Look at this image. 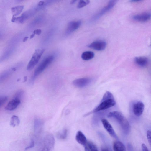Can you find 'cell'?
Instances as JSON below:
<instances>
[{
	"mask_svg": "<svg viewBox=\"0 0 151 151\" xmlns=\"http://www.w3.org/2000/svg\"><path fill=\"white\" fill-rule=\"evenodd\" d=\"M107 117L115 119L125 134H128L130 133L131 127L129 123L121 112L118 111L111 112L108 114Z\"/></svg>",
	"mask_w": 151,
	"mask_h": 151,
	"instance_id": "obj_1",
	"label": "cell"
},
{
	"mask_svg": "<svg viewBox=\"0 0 151 151\" xmlns=\"http://www.w3.org/2000/svg\"><path fill=\"white\" fill-rule=\"evenodd\" d=\"M116 104V102L112 94L109 91L104 95L99 104L92 112L94 113L105 110L112 107Z\"/></svg>",
	"mask_w": 151,
	"mask_h": 151,
	"instance_id": "obj_2",
	"label": "cell"
},
{
	"mask_svg": "<svg viewBox=\"0 0 151 151\" xmlns=\"http://www.w3.org/2000/svg\"><path fill=\"white\" fill-rule=\"evenodd\" d=\"M54 57L51 55L44 59L35 70L31 81L33 83L36 77L42 72L53 61Z\"/></svg>",
	"mask_w": 151,
	"mask_h": 151,
	"instance_id": "obj_3",
	"label": "cell"
},
{
	"mask_svg": "<svg viewBox=\"0 0 151 151\" xmlns=\"http://www.w3.org/2000/svg\"><path fill=\"white\" fill-rule=\"evenodd\" d=\"M45 51V49L43 48L35 50L32 58L27 65V70H31L34 67L38 62Z\"/></svg>",
	"mask_w": 151,
	"mask_h": 151,
	"instance_id": "obj_4",
	"label": "cell"
},
{
	"mask_svg": "<svg viewBox=\"0 0 151 151\" xmlns=\"http://www.w3.org/2000/svg\"><path fill=\"white\" fill-rule=\"evenodd\" d=\"M116 1V0L110 1L107 5L103 7L99 12L93 17L91 21H94L97 20L104 14L109 11L113 7Z\"/></svg>",
	"mask_w": 151,
	"mask_h": 151,
	"instance_id": "obj_5",
	"label": "cell"
},
{
	"mask_svg": "<svg viewBox=\"0 0 151 151\" xmlns=\"http://www.w3.org/2000/svg\"><path fill=\"white\" fill-rule=\"evenodd\" d=\"M106 46V42L102 40L95 41L89 45L88 47L97 51L104 50Z\"/></svg>",
	"mask_w": 151,
	"mask_h": 151,
	"instance_id": "obj_6",
	"label": "cell"
},
{
	"mask_svg": "<svg viewBox=\"0 0 151 151\" xmlns=\"http://www.w3.org/2000/svg\"><path fill=\"white\" fill-rule=\"evenodd\" d=\"M101 121L104 127L109 134L112 137L115 139H118L116 134L108 120L106 119H102Z\"/></svg>",
	"mask_w": 151,
	"mask_h": 151,
	"instance_id": "obj_7",
	"label": "cell"
},
{
	"mask_svg": "<svg viewBox=\"0 0 151 151\" xmlns=\"http://www.w3.org/2000/svg\"><path fill=\"white\" fill-rule=\"evenodd\" d=\"M144 109V104L141 101H138L134 103L133 106V113L137 116H139L142 115Z\"/></svg>",
	"mask_w": 151,
	"mask_h": 151,
	"instance_id": "obj_8",
	"label": "cell"
},
{
	"mask_svg": "<svg viewBox=\"0 0 151 151\" xmlns=\"http://www.w3.org/2000/svg\"><path fill=\"white\" fill-rule=\"evenodd\" d=\"M81 21H71L68 24L65 33L69 35L78 29L81 24Z\"/></svg>",
	"mask_w": 151,
	"mask_h": 151,
	"instance_id": "obj_9",
	"label": "cell"
},
{
	"mask_svg": "<svg viewBox=\"0 0 151 151\" xmlns=\"http://www.w3.org/2000/svg\"><path fill=\"white\" fill-rule=\"evenodd\" d=\"M151 17V14L145 12L136 14L133 17V19L135 21L140 22H145L148 21Z\"/></svg>",
	"mask_w": 151,
	"mask_h": 151,
	"instance_id": "obj_10",
	"label": "cell"
},
{
	"mask_svg": "<svg viewBox=\"0 0 151 151\" xmlns=\"http://www.w3.org/2000/svg\"><path fill=\"white\" fill-rule=\"evenodd\" d=\"M21 103V100L15 98L10 101L5 107L7 111H11L15 109Z\"/></svg>",
	"mask_w": 151,
	"mask_h": 151,
	"instance_id": "obj_11",
	"label": "cell"
},
{
	"mask_svg": "<svg viewBox=\"0 0 151 151\" xmlns=\"http://www.w3.org/2000/svg\"><path fill=\"white\" fill-rule=\"evenodd\" d=\"M90 82L91 80L88 78H82L74 80L73 84L78 87L82 88L88 85Z\"/></svg>",
	"mask_w": 151,
	"mask_h": 151,
	"instance_id": "obj_12",
	"label": "cell"
},
{
	"mask_svg": "<svg viewBox=\"0 0 151 151\" xmlns=\"http://www.w3.org/2000/svg\"><path fill=\"white\" fill-rule=\"evenodd\" d=\"M76 139L80 144L85 147L86 146L87 143L86 139L84 134L81 131L77 132L76 135Z\"/></svg>",
	"mask_w": 151,
	"mask_h": 151,
	"instance_id": "obj_13",
	"label": "cell"
},
{
	"mask_svg": "<svg viewBox=\"0 0 151 151\" xmlns=\"http://www.w3.org/2000/svg\"><path fill=\"white\" fill-rule=\"evenodd\" d=\"M134 61L137 65L141 67L146 66L148 63V58L145 56L136 57L134 59Z\"/></svg>",
	"mask_w": 151,
	"mask_h": 151,
	"instance_id": "obj_14",
	"label": "cell"
},
{
	"mask_svg": "<svg viewBox=\"0 0 151 151\" xmlns=\"http://www.w3.org/2000/svg\"><path fill=\"white\" fill-rule=\"evenodd\" d=\"M42 148L40 151H50L54 144L53 138L50 137L48 139H46Z\"/></svg>",
	"mask_w": 151,
	"mask_h": 151,
	"instance_id": "obj_15",
	"label": "cell"
},
{
	"mask_svg": "<svg viewBox=\"0 0 151 151\" xmlns=\"http://www.w3.org/2000/svg\"><path fill=\"white\" fill-rule=\"evenodd\" d=\"M16 70V67H13L2 73L0 75V82L1 83L6 79Z\"/></svg>",
	"mask_w": 151,
	"mask_h": 151,
	"instance_id": "obj_16",
	"label": "cell"
},
{
	"mask_svg": "<svg viewBox=\"0 0 151 151\" xmlns=\"http://www.w3.org/2000/svg\"><path fill=\"white\" fill-rule=\"evenodd\" d=\"M114 151H126L125 146L121 142L116 141L113 144Z\"/></svg>",
	"mask_w": 151,
	"mask_h": 151,
	"instance_id": "obj_17",
	"label": "cell"
},
{
	"mask_svg": "<svg viewBox=\"0 0 151 151\" xmlns=\"http://www.w3.org/2000/svg\"><path fill=\"white\" fill-rule=\"evenodd\" d=\"M94 56V53L91 51H86L83 52L81 55L82 58L85 60H88L93 58Z\"/></svg>",
	"mask_w": 151,
	"mask_h": 151,
	"instance_id": "obj_18",
	"label": "cell"
},
{
	"mask_svg": "<svg viewBox=\"0 0 151 151\" xmlns=\"http://www.w3.org/2000/svg\"><path fill=\"white\" fill-rule=\"evenodd\" d=\"M24 8V6L23 5L18 6L12 7L11 9V11L13 14V16L15 17L19 14L22 12Z\"/></svg>",
	"mask_w": 151,
	"mask_h": 151,
	"instance_id": "obj_19",
	"label": "cell"
},
{
	"mask_svg": "<svg viewBox=\"0 0 151 151\" xmlns=\"http://www.w3.org/2000/svg\"><path fill=\"white\" fill-rule=\"evenodd\" d=\"M20 123V120L19 117L16 115H13L11 118L10 124L12 127H14L18 126Z\"/></svg>",
	"mask_w": 151,
	"mask_h": 151,
	"instance_id": "obj_20",
	"label": "cell"
},
{
	"mask_svg": "<svg viewBox=\"0 0 151 151\" xmlns=\"http://www.w3.org/2000/svg\"><path fill=\"white\" fill-rule=\"evenodd\" d=\"M86 146L89 151H99L96 145L91 142H87Z\"/></svg>",
	"mask_w": 151,
	"mask_h": 151,
	"instance_id": "obj_21",
	"label": "cell"
},
{
	"mask_svg": "<svg viewBox=\"0 0 151 151\" xmlns=\"http://www.w3.org/2000/svg\"><path fill=\"white\" fill-rule=\"evenodd\" d=\"M90 2L89 0H80L78 4L77 7L78 8H82L88 4Z\"/></svg>",
	"mask_w": 151,
	"mask_h": 151,
	"instance_id": "obj_22",
	"label": "cell"
},
{
	"mask_svg": "<svg viewBox=\"0 0 151 151\" xmlns=\"http://www.w3.org/2000/svg\"><path fill=\"white\" fill-rule=\"evenodd\" d=\"M24 93V91H23L22 90H19L15 93L13 98L21 100Z\"/></svg>",
	"mask_w": 151,
	"mask_h": 151,
	"instance_id": "obj_23",
	"label": "cell"
},
{
	"mask_svg": "<svg viewBox=\"0 0 151 151\" xmlns=\"http://www.w3.org/2000/svg\"><path fill=\"white\" fill-rule=\"evenodd\" d=\"M67 134V130L66 129L64 130L61 133L58 134V137L60 139H65L66 138Z\"/></svg>",
	"mask_w": 151,
	"mask_h": 151,
	"instance_id": "obj_24",
	"label": "cell"
},
{
	"mask_svg": "<svg viewBox=\"0 0 151 151\" xmlns=\"http://www.w3.org/2000/svg\"><path fill=\"white\" fill-rule=\"evenodd\" d=\"M8 97L6 96H0V107L5 103Z\"/></svg>",
	"mask_w": 151,
	"mask_h": 151,
	"instance_id": "obj_25",
	"label": "cell"
},
{
	"mask_svg": "<svg viewBox=\"0 0 151 151\" xmlns=\"http://www.w3.org/2000/svg\"><path fill=\"white\" fill-rule=\"evenodd\" d=\"M147 136L148 141L151 146V131L148 130L147 132Z\"/></svg>",
	"mask_w": 151,
	"mask_h": 151,
	"instance_id": "obj_26",
	"label": "cell"
},
{
	"mask_svg": "<svg viewBox=\"0 0 151 151\" xmlns=\"http://www.w3.org/2000/svg\"><path fill=\"white\" fill-rule=\"evenodd\" d=\"M34 146V141L33 139H32L31 142L29 145L25 148V150H26L30 148L33 147Z\"/></svg>",
	"mask_w": 151,
	"mask_h": 151,
	"instance_id": "obj_27",
	"label": "cell"
},
{
	"mask_svg": "<svg viewBox=\"0 0 151 151\" xmlns=\"http://www.w3.org/2000/svg\"><path fill=\"white\" fill-rule=\"evenodd\" d=\"M142 151H149L147 146L145 144H142Z\"/></svg>",
	"mask_w": 151,
	"mask_h": 151,
	"instance_id": "obj_28",
	"label": "cell"
},
{
	"mask_svg": "<svg viewBox=\"0 0 151 151\" xmlns=\"http://www.w3.org/2000/svg\"><path fill=\"white\" fill-rule=\"evenodd\" d=\"M42 32V31L40 29H36L33 32V33L35 34H36L37 35H40Z\"/></svg>",
	"mask_w": 151,
	"mask_h": 151,
	"instance_id": "obj_29",
	"label": "cell"
},
{
	"mask_svg": "<svg viewBox=\"0 0 151 151\" xmlns=\"http://www.w3.org/2000/svg\"><path fill=\"white\" fill-rule=\"evenodd\" d=\"M44 3H45V2H44V1H41L39 2L37 4V5L38 6H42L43 5H44Z\"/></svg>",
	"mask_w": 151,
	"mask_h": 151,
	"instance_id": "obj_30",
	"label": "cell"
},
{
	"mask_svg": "<svg viewBox=\"0 0 151 151\" xmlns=\"http://www.w3.org/2000/svg\"><path fill=\"white\" fill-rule=\"evenodd\" d=\"M28 38V37L27 36H26L24 37L23 39V42H25L26 41Z\"/></svg>",
	"mask_w": 151,
	"mask_h": 151,
	"instance_id": "obj_31",
	"label": "cell"
},
{
	"mask_svg": "<svg viewBox=\"0 0 151 151\" xmlns=\"http://www.w3.org/2000/svg\"><path fill=\"white\" fill-rule=\"evenodd\" d=\"M101 151H110L108 149L106 148H103L101 149Z\"/></svg>",
	"mask_w": 151,
	"mask_h": 151,
	"instance_id": "obj_32",
	"label": "cell"
},
{
	"mask_svg": "<svg viewBox=\"0 0 151 151\" xmlns=\"http://www.w3.org/2000/svg\"><path fill=\"white\" fill-rule=\"evenodd\" d=\"M76 1H77L76 0H74L71 1L70 2V4H74L76 2Z\"/></svg>",
	"mask_w": 151,
	"mask_h": 151,
	"instance_id": "obj_33",
	"label": "cell"
},
{
	"mask_svg": "<svg viewBox=\"0 0 151 151\" xmlns=\"http://www.w3.org/2000/svg\"><path fill=\"white\" fill-rule=\"evenodd\" d=\"M35 34H34L33 33L30 36V38L31 39V38H32L33 37H34L35 36Z\"/></svg>",
	"mask_w": 151,
	"mask_h": 151,
	"instance_id": "obj_34",
	"label": "cell"
},
{
	"mask_svg": "<svg viewBox=\"0 0 151 151\" xmlns=\"http://www.w3.org/2000/svg\"><path fill=\"white\" fill-rule=\"evenodd\" d=\"M85 151H89L88 148L86 146L85 147Z\"/></svg>",
	"mask_w": 151,
	"mask_h": 151,
	"instance_id": "obj_35",
	"label": "cell"
},
{
	"mask_svg": "<svg viewBox=\"0 0 151 151\" xmlns=\"http://www.w3.org/2000/svg\"><path fill=\"white\" fill-rule=\"evenodd\" d=\"M24 82L26 81H27V76H25L24 77Z\"/></svg>",
	"mask_w": 151,
	"mask_h": 151,
	"instance_id": "obj_36",
	"label": "cell"
},
{
	"mask_svg": "<svg viewBox=\"0 0 151 151\" xmlns=\"http://www.w3.org/2000/svg\"><path fill=\"white\" fill-rule=\"evenodd\" d=\"M140 1V0H131V1H134V2H135V1H136V2H137V1Z\"/></svg>",
	"mask_w": 151,
	"mask_h": 151,
	"instance_id": "obj_37",
	"label": "cell"
},
{
	"mask_svg": "<svg viewBox=\"0 0 151 151\" xmlns=\"http://www.w3.org/2000/svg\"><path fill=\"white\" fill-rule=\"evenodd\" d=\"M150 45H151V44H150Z\"/></svg>",
	"mask_w": 151,
	"mask_h": 151,
	"instance_id": "obj_38",
	"label": "cell"
}]
</instances>
